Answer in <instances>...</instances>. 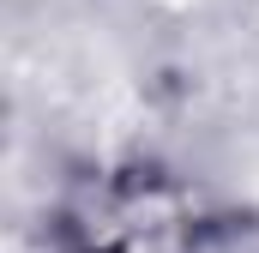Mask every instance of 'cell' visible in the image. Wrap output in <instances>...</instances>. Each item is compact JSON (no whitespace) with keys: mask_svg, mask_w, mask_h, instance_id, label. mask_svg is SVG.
<instances>
[{"mask_svg":"<svg viewBox=\"0 0 259 253\" xmlns=\"http://www.w3.org/2000/svg\"><path fill=\"white\" fill-rule=\"evenodd\" d=\"M84 235H91V253H181V241H187L181 205L151 181L103 187Z\"/></svg>","mask_w":259,"mask_h":253,"instance_id":"cell-1","label":"cell"}]
</instances>
